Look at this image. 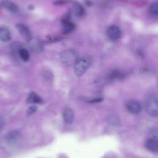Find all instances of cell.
<instances>
[{"label":"cell","instance_id":"1","mask_svg":"<svg viewBox=\"0 0 158 158\" xmlns=\"http://www.w3.org/2000/svg\"><path fill=\"white\" fill-rule=\"evenodd\" d=\"M145 108L151 116H158V98L154 94L150 93L147 95L145 101Z\"/></svg>","mask_w":158,"mask_h":158},{"label":"cell","instance_id":"2","mask_svg":"<svg viewBox=\"0 0 158 158\" xmlns=\"http://www.w3.org/2000/svg\"><path fill=\"white\" fill-rule=\"evenodd\" d=\"M91 61V58L85 56L78 60L74 64V71L77 76L83 75L89 66Z\"/></svg>","mask_w":158,"mask_h":158},{"label":"cell","instance_id":"3","mask_svg":"<svg viewBox=\"0 0 158 158\" xmlns=\"http://www.w3.org/2000/svg\"><path fill=\"white\" fill-rule=\"evenodd\" d=\"M62 62L68 65H74L77 60L78 55L74 50L68 49L62 51L60 54Z\"/></svg>","mask_w":158,"mask_h":158},{"label":"cell","instance_id":"4","mask_svg":"<svg viewBox=\"0 0 158 158\" xmlns=\"http://www.w3.org/2000/svg\"><path fill=\"white\" fill-rule=\"evenodd\" d=\"M126 107L130 113L134 114H139L142 110L141 104L139 102L135 100L128 101L126 103Z\"/></svg>","mask_w":158,"mask_h":158},{"label":"cell","instance_id":"5","mask_svg":"<svg viewBox=\"0 0 158 158\" xmlns=\"http://www.w3.org/2000/svg\"><path fill=\"white\" fill-rule=\"evenodd\" d=\"M16 27L23 37L27 42L31 41L32 35L28 28L25 24L22 23H17Z\"/></svg>","mask_w":158,"mask_h":158},{"label":"cell","instance_id":"6","mask_svg":"<svg viewBox=\"0 0 158 158\" xmlns=\"http://www.w3.org/2000/svg\"><path fill=\"white\" fill-rule=\"evenodd\" d=\"M106 34L108 37L112 40H116L120 37L121 31L120 28L115 25H111L107 29Z\"/></svg>","mask_w":158,"mask_h":158},{"label":"cell","instance_id":"7","mask_svg":"<svg viewBox=\"0 0 158 158\" xmlns=\"http://www.w3.org/2000/svg\"><path fill=\"white\" fill-rule=\"evenodd\" d=\"M21 138V135L17 131H11L6 135L5 139L7 143L10 144H16L18 143Z\"/></svg>","mask_w":158,"mask_h":158},{"label":"cell","instance_id":"8","mask_svg":"<svg viewBox=\"0 0 158 158\" xmlns=\"http://www.w3.org/2000/svg\"><path fill=\"white\" fill-rule=\"evenodd\" d=\"M146 149L152 153H158V139L156 138H151L148 139L145 143Z\"/></svg>","mask_w":158,"mask_h":158},{"label":"cell","instance_id":"9","mask_svg":"<svg viewBox=\"0 0 158 158\" xmlns=\"http://www.w3.org/2000/svg\"><path fill=\"white\" fill-rule=\"evenodd\" d=\"M1 5L5 9L11 12L15 13L19 10V8L17 5L10 0H2Z\"/></svg>","mask_w":158,"mask_h":158},{"label":"cell","instance_id":"10","mask_svg":"<svg viewBox=\"0 0 158 158\" xmlns=\"http://www.w3.org/2000/svg\"><path fill=\"white\" fill-rule=\"evenodd\" d=\"M11 38L9 29L7 27H2L0 28V40L4 42L9 41Z\"/></svg>","mask_w":158,"mask_h":158},{"label":"cell","instance_id":"11","mask_svg":"<svg viewBox=\"0 0 158 158\" xmlns=\"http://www.w3.org/2000/svg\"><path fill=\"white\" fill-rule=\"evenodd\" d=\"M72 10L75 15L78 17H82L85 14V8L78 3H75L73 4Z\"/></svg>","mask_w":158,"mask_h":158},{"label":"cell","instance_id":"12","mask_svg":"<svg viewBox=\"0 0 158 158\" xmlns=\"http://www.w3.org/2000/svg\"><path fill=\"white\" fill-rule=\"evenodd\" d=\"M76 27V25L74 23L70 21L63 25L62 33L64 35L69 34L74 31Z\"/></svg>","mask_w":158,"mask_h":158},{"label":"cell","instance_id":"13","mask_svg":"<svg viewBox=\"0 0 158 158\" xmlns=\"http://www.w3.org/2000/svg\"><path fill=\"white\" fill-rule=\"evenodd\" d=\"M43 102L41 98L34 92L30 93L28 96L26 102L30 103H41Z\"/></svg>","mask_w":158,"mask_h":158},{"label":"cell","instance_id":"14","mask_svg":"<svg viewBox=\"0 0 158 158\" xmlns=\"http://www.w3.org/2000/svg\"><path fill=\"white\" fill-rule=\"evenodd\" d=\"M64 117L65 121L66 123H72L74 118V114L72 110L69 108H65L64 111Z\"/></svg>","mask_w":158,"mask_h":158},{"label":"cell","instance_id":"15","mask_svg":"<svg viewBox=\"0 0 158 158\" xmlns=\"http://www.w3.org/2000/svg\"><path fill=\"white\" fill-rule=\"evenodd\" d=\"M149 15L153 18H158V2L152 3L148 9Z\"/></svg>","mask_w":158,"mask_h":158},{"label":"cell","instance_id":"16","mask_svg":"<svg viewBox=\"0 0 158 158\" xmlns=\"http://www.w3.org/2000/svg\"><path fill=\"white\" fill-rule=\"evenodd\" d=\"M18 53L19 57L23 61H28L30 58V54L26 48H21L18 51Z\"/></svg>","mask_w":158,"mask_h":158},{"label":"cell","instance_id":"17","mask_svg":"<svg viewBox=\"0 0 158 158\" xmlns=\"http://www.w3.org/2000/svg\"><path fill=\"white\" fill-rule=\"evenodd\" d=\"M107 122L112 125L118 126L120 125V121L118 117L113 114L109 115L106 118Z\"/></svg>","mask_w":158,"mask_h":158},{"label":"cell","instance_id":"18","mask_svg":"<svg viewBox=\"0 0 158 158\" xmlns=\"http://www.w3.org/2000/svg\"><path fill=\"white\" fill-rule=\"evenodd\" d=\"M72 12V10L69 9L63 15L61 19V22L63 25L71 21Z\"/></svg>","mask_w":158,"mask_h":158},{"label":"cell","instance_id":"19","mask_svg":"<svg viewBox=\"0 0 158 158\" xmlns=\"http://www.w3.org/2000/svg\"><path fill=\"white\" fill-rule=\"evenodd\" d=\"M37 109V107L35 105L30 106L27 110L26 112L27 116H28L32 114L36 111Z\"/></svg>","mask_w":158,"mask_h":158},{"label":"cell","instance_id":"20","mask_svg":"<svg viewBox=\"0 0 158 158\" xmlns=\"http://www.w3.org/2000/svg\"><path fill=\"white\" fill-rule=\"evenodd\" d=\"M70 2V0H55L53 2V3L54 5L58 6L67 4Z\"/></svg>","mask_w":158,"mask_h":158},{"label":"cell","instance_id":"21","mask_svg":"<svg viewBox=\"0 0 158 158\" xmlns=\"http://www.w3.org/2000/svg\"><path fill=\"white\" fill-rule=\"evenodd\" d=\"M21 45L20 43H15L13 44L12 45V50L14 52H18L19 50L21 48Z\"/></svg>","mask_w":158,"mask_h":158},{"label":"cell","instance_id":"22","mask_svg":"<svg viewBox=\"0 0 158 158\" xmlns=\"http://www.w3.org/2000/svg\"><path fill=\"white\" fill-rule=\"evenodd\" d=\"M103 100V99L102 98H98L89 101L88 102L89 103H98L102 102Z\"/></svg>","mask_w":158,"mask_h":158},{"label":"cell","instance_id":"23","mask_svg":"<svg viewBox=\"0 0 158 158\" xmlns=\"http://www.w3.org/2000/svg\"><path fill=\"white\" fill-rule=\"evenodd\" d=\"M84 3L85 5L88 7H90L93 5V2L91 0H84Z\"/></svg>","mask_w":158,"mask_h":158},{"label":"cell","instance_id":"24","mask_svg":"<svg viewBox=\"0 0 158 158\" xmlns=\"http://www.w3.org/2000/svg\"><path fill=\"white\" fill-rule=\"evenodd\" d=\"M34 9V6L32 5H29L28 7V9L30 10H32Z\"/></svg>","mask_w":158,"mask_h":158},{"label":"cell","instance_id":"25","mask_svg":"<svg viewBox=\"0 0 158 158\" xmlns=\"http://www.w3.org/2000/svg\"><path fill=\"white\" fill-rule=\"evenodd\" d=\"M0 123H1V124H2V122H1ZM2 125H1V128L2 126H3V125L4 122H3V121H2Z\"/></svg>","mask_w":158,"mask_h":158},{"label":"cell","instance_id":"26","mask_svg":"<svg viewBox=\"0 0 158 158\" xmlns=\"http://www.w3.org/2000/svg\"><path fill=\"white\" fill-rule=\"evenodd\" d=\"M157 87L158 88V76L157 81Z\"/></svg>","mask_w":158,"mask_h":158}]
</instances>
